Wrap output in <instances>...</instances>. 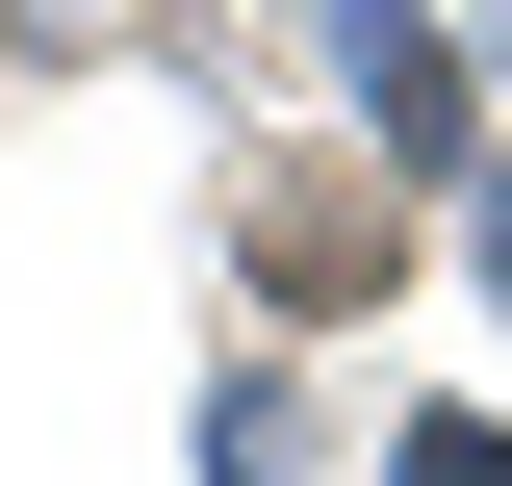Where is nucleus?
<instances>
[{
	"mask_svg": "<svg viewBox=\"0 0 512 486\" xmlns=\"http://www.w3.org/2000/svg\"><path fill=\"white\" fill-rule=\"evenodd\" d=\"M487 282H512V205H487Z\"/></svg>",
	"mask_w": 512,
	"mask_h": 486,
	"instance_id": "3",
	"label": "nucleus"
},
{
	"mask_svg": "<svg viewBox=\"0 0 512 486\" xmlns=\"http://www.w3.org/2000/svg\"><path fill=\"white\" fill-rule=\"evenodd\" d=\"M384 256H410L384 180H256V282H282V307H384Z\"/></svg>",
	"mask_w": 512,
	"mask_h": 486,
	"instance_id": "1",
	"label": "nucleus"
},
{
	"mask_svg": "<svg viewBox=\"0 0 512 486\" xmlns=\"http://www.w3.org/2000/svg\"><path fill=\"white\" fill-rule=\"evenodd\" d=\"M410 486H512V435H487V410H436V435H410Z\"/></svg>",
	"mask_w": 512,
	"mask_h": 486,
	"instance_id": "2",
	"label": "nucleus"
}]
</instances>
